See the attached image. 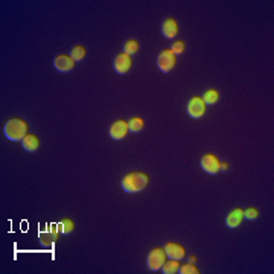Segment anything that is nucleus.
Instances as JSON below:
<instances>
[{
    "label": "nucleus",
    "instance_id": "obj_1",
    "mask_svg": "<svg viewBox=\"0 0 274 274\" xmlns=\"http://www.w3.org/2000/svg\"><path fill=\"white\" fill-rule=\"evenodd\" d=\"M150 175L140 172V171H134V172L127 174L122 181H120V188L128 192V193H137V192H142L148 185H150Z\"/></svg>",
    "mask_w": 274,
    "mask_h": 274
},
{
    "label": "nucleus",
    "instance_id": "obj_2",
    "mask_svg": "<svg viewBox=\"0 0 274 274\" xmlns=\"http://www.w3.org/2000/svg\"><path fill=\"white\" fill-rule=\"evenodd\" d=\"M28 130H29L28 122L23 120V119H18V118L8 120L5 123V127H3L5 136L8 137L9 140H13V142H21L29 134Z\"/></svg>",
    "mask_w": 274,
    "mask_h": 274
},
{
    "label": "nucleus",
    "instance_id": "obj_3",
    "mask_svg": "<svg viewBox=\"0 0 274 274\" xmlns=\"http://www.w3.org/2000/svg\"><path fill=\"white\" fill-rule=\"evenodd\" d=\"M168 260V256L165 253L163 247H155L153 248L146 256V265L151 271H160L162 267L165 265V262Z\"/></svg>",
    "mask_w": 274,
    "mask_h": 274
},
{
    "label": "nucleus",
    "instance_id": "obj_4",
    "mask_svg": "<svg viewBox=\"0 0 274 274\" xmlns=\"http://www.w3.org/2000/svg\"><path fill=\"white\" fill-rule=\"evenodd\" d=\"M155 63H157V67H158L160 72L169 73L177 64V55L171 49H163L162 52L157 55V61Z\"/></svg>",
    "mask_w": 274,
    "mask_h": 274
},
{
    "label": "nucleus",
    "instance_id": "obj_5",
    "mask_svg": "<svg viewBox=\"0 0 274 274\" xmlns=\"http://www.w3.org/2000/svg\"><path fill=\"white\" fill-rule=\"evenodd\" d=\"M200 166H201V169L204 171L206 174H210V175H216V174L221 172V171H220L221 160L216 155H213V154L203 155L201 160H200Z\"/></svg>",
    "mask_w": 274,
    "mask_h": 274
},
{
    "label": "nucleus",
    "instance_id": "obj_6",
    "mask_svg": "<svg viewBox=\"0 0 274 274\" xmlns=\"http://www.w3.org/2000/svg\"><path fill=\"white\" fill-rule=\"evenodd\" d=\"M133 66V60H131V56L127 55V53H118L116 56L113 58V68H114V72H116L118 75H125V73H128L130 72V68Z\"/></svg>",
    "mask_w": 274,
    "mask_h": 274
},
{
    "label": "nucleus",
    "instance_id": "obj_7",
    "mask_svg": "<svg viewBox=\"0 0 274 274\" xmlns=\"http://www.w3.org/2000/svg\"><path fill=\"white\" fill-rule=\"evenodd\" d=\"M130 133L128 130V122L123 120V119H119L116 122H113L110 125V130H108V136L111 140H122L127 137V134Z\"/></svg>",
    "mask_w": 274,
    "mask_h": 274
},
{
    "label": "nucleus",
    "instance_id": "obj_8",
    "mask_svg": "<svg viewBox=\"0 0 274 274\" xmlns=\"http://www.w3.org/2000/svg\"><path fill=\"white\" fill-rule=\"evenodd\" d=\"M188 114L192 119H201L206 113V104L200 96H193L188 102Z\"/></svg>",
    "mask_w": 274,
    "mask_h": 274
},
{
    "label": "nucleus",
    "instance_id": "obj_9",
    "mask_svg": "<svg viewBox=\"0 0 274 274\" xmlns=\"http://www.w3.org/2000/svg\"><path fill=\"white\" fill-rule=\"evenodd\" d=\"M76 63L70 58V55H58V56H55V60H53V67H55V70H58L61 73H67V72H72L73 68H75Z\"/></svg>",
    "mask_w": 274,
    "mask_h": 274
},
{
    "label": "nucleus",
    "instance_id": "obj_10",
    "mask_svg": "<svg viewBox=\"0 0 274 274\" xmlns=\"http://www.w3.org/2000/svg\"><path fill=\"white\" fill-rule=\"evenodd\" d=\"M160 31H162V35L166 40H174L178 35V23L174 18H165L162 21V26H160Z\"/></svg>",
    "mask_w": 274,
    "mask_h": 274
},
{
    "label": "nucleus",
    "instance_id": "obj_11",
    "mask_svg": "<svg viewBox=\"0 0 274 274\" xmlns=\"http://www.w3.org/2000/svg\"><path fill=\"white\" fill-rule=\"evenodd\" d=\"M165 253L168 256V259H172V260H181L186 257V250L181 244L177 242H168L165 244Z\"/></svg>",
    "mask_w": 274,
    "mask_h": 274
},
{
    "label": "nucleus",
    "instance_id": "obj_12",
    "mask_svg": "<svg viewBox=\"0 0 274 274\" xmlns=\"http://www.w3.org/2000/svg\"><path fill=\"white\" fill-rule=\"evenodd\" d=\"M58 236H60V232H58V225H52L51 227V232H43L38 235V241H40V245L41 247H51L52 244H55L58 241Z\"/></svg>",
    "mask_w": 274,
    "mask_h": 274
},
{
    "label": "nucleus",
    "instance_id": "obj_13",
    "mask_svg": "<svg viewBox=\"0 0 274 274\" xmlns=\"http://www.w3.org/2000/svg\"><path fill=\"white\" fill-rule=\"evenodd\" d=\"M242 221H244V209L236 207V209H233L230 213L227 215L225 225H227L228 228H238L239 225H241Z\"/></svg>",
    "mask_w": 274,
    "mask_h": 274
},
{
    "label": "nucleus",
    "instance_id": "obj_14",
    "mask_svg": "<svg viewBox=\"0 0 274 274\" xmlns=\"http://www.w3.org/2000/svg\"><path fill=\"white\" fill-rule=\"evenodd\" d=\"M21 146L26 153H35L40 148V139L35 134H28L25 139L21 140Z\"/></svg>",
    "mask_w": 274,
    "mask_h": 274
},
{
    "label": "nucleus",
    "instance_id": "obj_15",
    "mask_svg": "<svg viewBox=\"0 0 274 274\" xmlns=\"http://www.w3.org/2000/svg\"><path fill=\"white\" fill-rule=\"evenodd\" d=\"M201 99L204 101L206 105H215L216 102H218V99H220V93L215 88H209V90H206L203 93Z\"/></svg>",
    "mask_w": 274,
    "mask_h": 274
},
{
    "label": "nucleus",
    "instance_id": "obj_16",
    "mask_svg": "<svg viewBox=\"0 0 274 274\" xmlns=\"http://www.w3.org/2000/svg\"><path fill=\"white\" fill-rule=\"evenodd\" d=\"M86 48L84 46H73V48L68 51V55H70V58L75 61V63H79V61H83L86 58Z\"/></svg>",
    "mask_w": 274,
    "mask_h": 274
},
{
    "label": "nucleus",
    "instance_id": "obj_17",
    "mask_svg": "<svg viewBox=\"0 0 274 274\" xmlns=\"http://www.w3.org/2000/svg\"><path fill=\"white\" fill-rule=\"evenodd\" d=\"M140 49V44L137 40H128V41H125L123 46H122V52L123 53H127V55H136L137 52H139Z\"/></svg>",
    "mask_w": 274,
    "mask_h": 274
},
{
    "label": "nucleus",
    "instance_id": "obj_18",
    "mask_svg": "<svg viewBox=\"0 0 274 274\" xmlns=\"http://www.w3.org/2000/svg\"><path fill=\"white\" fill-rule=\"evenodd\" d=\"M73 228H75V223L70 218H64L58 224V232H61L63 235H70L73 232Z\"/></svg>",
    "mask_w": 274,
    "mask_h": 274
},
{
    "label": "nucleus",
    "instance_id": "obj_19",
    "mask_svg": "<svg viewBox=\"0 0 274 274\" xmlns=\"http://www.w3.org/2000/svg\"><path fill=\"white\" fill-rule=\"evenodd\" d=\"M178 268H180V260L169 259V260L165 262V265L162 267V273L163 274H175V273H178Z\"/></svg>",
    "mask_w": 274,
    "mask_h": 274
},
{
    "label": "nucleus",
    "instance_id": "obj_20",
    "mask_svg": "<svg viewBox=\"0 0 274 274\" xmlns=\"http://www.w3.org/2000/svg\"><path fill=\"white\" fill-rule=\"evenodd\" d=\"M143 120L140 118H133L128 120V130L131 133H140L143 130Z\"/></svg>",
    "mask_w": 274,
    "mask_h": 274
},
{
    "label": "nucleus",
    "instance_id": "obj_21",
    "mask_svg": "<svg viewBox=\"0 0 274 274\" xmlns=\"http://www.w3.org/2000/svg\"><path fill=\"white\" fill-rule=\"evenodd\" d=\"M178 273H180V274H200L201 271H200L198 267H195V264H190V262H189V264L180 265Z\"/></svg>",
    "mask_w": 274,
    "mask_h": 274
},
{
    "label": "nucleus",
    "instance_id": "obj_22",
    "mask_svg": "<svg viewBox=\"0 0 274 274\" xmlns=\"http://www.w3.org/2000/svg\"><path fill=\"white\" fill-rule=\"evenodd\" d=\"M259 218V210L256 207H248L244 210V220H248V221H255Z\"/></svg>",
    "mask_w": 274,
    "mask_h": 274
},
{
    "label": "nucleus",
    "instance_id": "obj_23",
    "mask_svg": "<svg viewBox=\"0 0 274 274\" xmlns=\"http://www.w3.org/2000/svg\"><path fill=\"white\" fill-rule=\"evenodd\" d=\"M185 49H186V44H185V41H181V40L174 41V44L171 46V51H172L177 56L181 55L183 52H185Z\"/></svg>",
    "mask_w": 274,
    "mask_h": 274
},
{
    "label": "nucleus",
    "instance_id": "obj_24",
    "mask_svg": "<svg viewBox=\"0 0 274 274\" xmlns=\"http://www.w3.org/2000/svg\"><path fill=\"white\" fill-rule=\"evenodd\" d=\"M228 169H230V165H228V163H225V162H221L220 171H223V172H227Z\"/></svg>",
    "mask_w": 274,
    "mask_h": 274
},
{
    "label": "nucleus",
    "instance_id": "obj_25",
    "mask_svg": "<svg viewBox=\"0 0 274 274\" xmlns=\"http://www.w3.org/2000/svg\"><path fill=\"white\" fill-rule=\"evenodd\" d=\"M189 262H190V264H195V262H197V256L192 255V256L189 257Z\"/></svg>",
    "mask_w": 274,
    "mask_h": 274
}]
</instances>
